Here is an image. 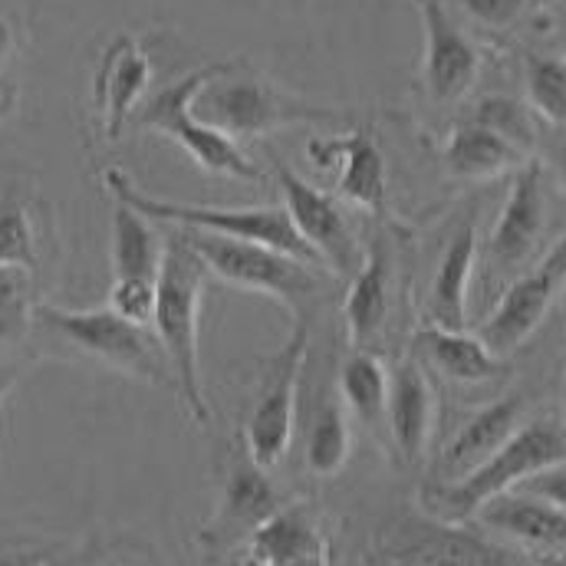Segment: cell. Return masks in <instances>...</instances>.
Wrapping results in <instances>:
<instances>
[{"label": "cell", "mask_w": 566, "mask_h": 566, "mask_svg": "<svg viewBox=\"0 0 566 566\" xmlns=\"http://www.w3.org/2000/svg\"><path fill=\"white\" fill-rule=\"evenodd\" d=\"M274 175H277V185L283 191V211L293 221L303 244L316 254V261H326V268L336 277L349 281L363 268V248H359L343 208L329 195L313 188L306 178H300L283 161L274 165Z\"/></svg>", "instance_id": "7c38bea8"}, {"label": "cell", "mask_w": 566, "mask_h": 566, "mask_svg": "<svg viewBox=\"0 0 566 566\" xmlns=\"http://www.w3.org/2000/svg\"><path fill=\"white\" fill-rule=\"evenodd\" d=\"M478 517L488 531L521 544L534 557L566 551V511L537 494H527V491L501 494L488 501L478 511Z\"/></svg>", "instance_id": "ffe728a7"}, {"label": "cell", "mask_w": 566, "mask_h": 566, "mask_svg": "<svg viewBox=\"0 0 566 566\" xmlns=\"http://www.w3.org/2000/svg\"><path fill=\"white\" fill-rule=\"evenodd\" d=\"M527 416V402L521 396H504L484 409H478L468 422L458 428V434L444 444L438 458V481L434 484H451L481 468L521 424Z\"/></svg>", "instance_id": "ac0fdd59"}, {"label": "cell", "mask_w": 566, "mask_h": 566, "mask_svg": "<svg viewBox=\"0 0 566 566\" xmlns=\"http://www.w3.org/2000/svg\"><path fill=\"white\" fill-rule=\"evenodd\" d=\"M56 547H40V544H10L0 547V566H46Z\"/></svg>", "instance_id": "e575fe53"}, {"label": "cell", "mask_w": 566, "mask_h": 566, "mask_svg": "<svg viewBox=\"0 0 566 566\" xmlns=\"http://www.w3.org/2000/svg\"><path fill=\"white\" fill-rule=\"evenodd\" d=\"M339 396L356 422L373 434H386L389 369L373 349H353L339 366Z\"/></svg>", "instance_id": "484cf974"}, {"label": "cell", "mask_w": 566, "mask_h": 566, "mask_svg": "<svg viewBox=\"0 0 566 566\" xmlns=\"http://www.w3.org/2000/svg\"><path fill=\"white\" fill-rule=\"evenodd\" d=\"M46 566H165V560L155 554V547L142 541L116 537V541H93L73 551H56Z\"/></svg>", "instance_id": "4dcf8cb0"}, {"label": "cell", "mask_w": 566, "mask_h": 566, "mask_svg": "<svg viewBox=\"0 0 566 566\" xmlns=\"http://www.w3.org/2000/svg\"><path fill=\"white\" fill-rule=\"evenodd\" d=\"M268 471L271 468L258 464L248 454L244 441L238 438V448L231 451V461L224 471L218 507L208 517V524L198 531V544L208 557H221V554H231L234 547H244L251 534L281 511L283 501Z\"/></svg>", "instance_id": "30bf717a"}, {"label": "cell", "mask_w": 566, "mask_h": 566, "mask_svg": "<svg viewBox=\"0 0 566 566\" xmlns=\"http://www.w3.org/2000/svg\"><path fill=\"white\" fill-rule=\"evenodd\" d=\"M168 234L136 208L113 205V283H158Z\"/></svg>", "instance_id": "cb8c5ba5"}, {"label": "cell", "mask_w": 566, "mask_h": 566, "mask_svg": "<svg viewBox=\"0 0 566 566\" xmlns=\"http://www.w3.org/2000/svg\"><path fill=\"white\" fill-rule=\"evenodd\" d=\"M151 83V60L142 43L129 33H119L99 56L96 80H93V103L99 113L103 136L116 142L126 133L133 109L142 103Z\"/></svg>", "instance_id": "9a60e30c"}, {"label": "cell", "mask_w": 566, "mask_h": 566, "mask_svg": "<svg viewBox=\"0 0 566 566\" xmlns=\"http://www.w3.org/2000/svg\"><path fill=\"white\" fill-rule=\"evenodd\" d=\"M564 290L566 231L564 238L521 281H514L507 286V293L501 296V303L494 306V313L488 316V323L481 326L478 336L488 343L491 353L511 356L514 349L531 343V336L544 326V319L551 316V310L557 306Z\"/></svg>", "instance_id": "8fae6325"}, {"label": "cell", "mask_w": 566, "mask_h": 566, "mask_svg": "<svg viewBox=\"0 0 566 566\" xmlns=\"http://www.w3.org/2000/svg\"><path fill=\"white\" fill-rule=\"evenodd\" d=\"M444 3L458 7L461 13H468L488 30H504L527 10L531 0H444Z\"/></svg>", "instance_id": "d6a6232c"}, {"label": "cell", "mask_w": 566, "mask_h": 566, "mask_svg": "<svg viewBox=\"0 0 566 566\" xmlns=\"http://www.w3.org/2000/svg\"><path fill=\"white\" fill-rule=\"evenodd\" d=\"M416 359L431 366L451 382L478 386L494 382L507 373L504 356L491 353L481 336H471L468 329H444V326H424L416 336Z\"/></svg>", "instance_id": "44dd1931"}, {"label": "cell", "mask_w": 566, "mask_h": 566, "mask_svg": "<svg viewBox=\"0 0 566 566\" xmlns=\"http://www.w3.org/2000/svg\"><path fill=\"white\" fill-rule=\"evenodd\" d=\"M13 103H17V86L10 80H0V123L10 116Z\"/></svg>", "instance_id": "74e56055"}, {"label": "cell", "mask_w": 566, "mask_h": 566, "mask_svg": "<svg viewBox=\"0 0 566 566\" xmlns=\"http://www.w3.org/2000/svg\"><path fill=\"white\" fill-rule=\"evenodd\" d=\"M290 566H333V547H323V551H316V554H310V557H303V560Z\"/></svg>", "instance_id": "f35d334b"}, {"label": "cell", "mask_w": 566, "mask_h": 566, "mask_svg": "<svg viewBox=\"0 0 566 566\" xmlns=\"http://www.w3.org/2000/svg\"><path fill=\"white\" fill-rule=\"evenodd\" d=\"M178 234L188 241V248L201 258V264L214 277H221L238 290L261 293L277 303H286L293 310V316L323 293V277L306 261H296L277 248L238 241V238L201 234V231H181V228H178Z\"/></svg>", "instance_id": "8992f818"}, {"label": "cell", "mask_w": 566, "mask_h": 566, "mask_svg": "<svg viewBox=\"0 0 566 566\" xmlns=\"http://www.w3.org/2000/svg\"><path fill=\"white\" fill-rule=\"evenodd\" d=\"M517 491L537 494V497H544V501H551V504H557V507H564L566 511V464H557V468H551V471L534 474V478L524 481Z\"/></svg>", "instance_id": "836d02e7"}, {"label": "cell", "mask_w": 566, "mask_h": 566, "mask_svg": "<svg viewBox=\"0 0 566 566\" xmlns=\"http://www.w3.org/2000/svg\"><path fill=\"white\" fill-rule=\"evenodd\" d=\"M106 188H109L113 201L136 208L139 214L151 218L155 224H175L181 231L254 241V244L277 248L283 254L306 261V264L316 261V254L303 244V238L296 234V228L283 208H208V205H191V201H161V198L145 195L139 185L119 168L106 171Z\"/></svg>", "instance_id": "5b68a950"}, {"label": "cell", "mask_w": 566, "mask_h": 566, "mask_svg": "<svg viewBox=\"0 0 566 566\" xmlns=\"http://www.w3.org/2000/svg\"><path fill=\"white\" fill-rule=\"evenodd\" d=\"M310 353V319L303 313L293 316V329L283 339V346L268 359L264 376L258 382L254 406L248 412V424L241 431V441L248 454L274 468L290 451L293 422H296V396H300V376Z\"/></svg>", "instance_id": "9c48e42d"}, {"label": "cell", "mask_w": 566, "mask_h": 566, "mask_svg": "<svg viewBox=\"0 0 566 566\" xmlns=\"http://www.w3.org/2000/svg\"><path fill=\"white\" fill-rule=\"evenodd\" d=\"M566 464V428L557 422H524L481 468L464 474L451 484H428L424 488V507L434 517L444 521H468L478 517V511L521 488L541 471H551Z\"/></svg>", "instance_id": "3957f363"}, {"label": "cell", "mask_w": 566, "mask_h": 566, "mask_svg": "<svg viewBox=\"0 0 566 566\" xmlns=\"http://www.w3.org/2000/svg\"><path fill=\"white\" fill-rule=\"evenodd\" d=\"M419 13L424 27V93L434 103L451 106L474 86L481 73V53L471 43V36L458 27L444 0H419Z\"/></svg>", "instance_id": "4fadbf2b"}, {"label": "cell", "mask_w": 566, "mask_h": 566, "mask_svg": "<svg viewBox=\"0 0 566 566\" xmlns=\"http://www.w3.org/2000/svg\"><path fill=\"white\" fill-rule=\"evenodd\" d=\"M557 171H560V178L566 181V145L560 148V155H557Z\"/></svg>", "instance_id": "60d3db41"}, {"label": "cell", "mask_w": 566, "mask_h": 566, "mask_svg": "<svg viewBox=\"0 0 566 566\" xmlns=\"http://www.w3.org/2000/svg\"><path fill=\"white\" fill-rule=\"evenodd\" d=\"M564 409H566V376H564Z\"/></svg>", "instance_id": "b9f144b4"}, {"label": "cell", "mask_w": 566, "mask_h": 566, "mask_svg": "<svg viewBox=\"0 0 566 566\" xmlns=\"http://www.w3.org/2000/svg\"><path fill=\"white\" fill-rule=\"evenodd\" d=\"M0 268L40 271V231L33 205L20 185L0 188Z\"/></svg>", "instance_id": "83f0119b"}, {"label": "cell", "mask_w": 566, "mask_h": 566, "mask_svg": "<svg viewBox=\"0 0 566 566\" xmlns=\"http://www.w3.org/2000/svg\"><path fill=\"white\" fill-rule=\"evenodd\" d=\"M441 158H444L448 175L464 178V181H488V178H501L504 171H511L521 158V148L478 123H464L448 133Z\"/></svg>", "instance_id": "d4e9b609"}, {"label": "cell", "mask_w": 566, "mask_h": 566, "mask_svg": "<svg viewBox=\"0 0 566 566\" xmlns=\"http://www.w3.org/2000/svg\"><path fill=\"white\" fill-rule=\"evenodd\" d=\"M208 268L201 258L188 248V241L175 231L165 244V261L155 290V310L151 326L158 336V346L175 373L178 396L188 409V416L198 424H211V406L201 382V306H205V283Z\"/></svg>", "instance_id": "6da1fadb"}, {"label": "cell", "mask_w": 566, "mask_h": 566, "mask_svg": "<svg viewBox=\"0 0 566 566\" xmlns=\"http://www.w3.org/2000/svg\"><path fill=\"white\" fill-rule=\"evenodd\" d=\"M36 274L0 268V356L20 349L36 329Z\"/></svg>", "instance_id": "f1b7e54d"}, {"label": "cell", "mask_w": 566, "mask_h": 566, "mask_svg": "<svg viewBox=\"0 0 566 566\" xmlns=\"http://www.w3.org/2000/svg\"><path fill=\"white\" fill-rule=\"evenodd\" d=\"M323 547H329V541L319 521L303 501H293L251 534V541L241 547L238 566H290Z\"/></svg>", "instance_id": "7402d4cb"}, {"label": "cell", "mask_w": 566, "mask_h": 566, "mask_svg": "<svg viewBox=\"0 0 566 566\" xmlns=\"http://www.w3.org/2000/svg\"><path fill=\"white\" fill-rule=\"evenodd\" d=\"M547 224V181H544V165L527 161L517 168L507 201L497 214L488 254L497 271H514L521 268L541 244Z\"/></svg>", "instance_id": "5bb4252c"}, {"label": "cell", "mask_w": 566, "mask_h": 566, "mask_svg": "<svg viewBox=\"0 0 566 566\" xmlns=\"http://www.w3.org/2000/svg\"><path fill=\"white\" fill-rule=\"evenodd\" d=\"M13 53H17V27L10 23V17L0 13V73L7 70V63L13 60Z\"/></svg>", "instance_id": "d590c367"}, {"label": "cell", "mask_w": 566, "mask_h": 566, "mask_svg": "<svg viewBox=\"0 0 566 566\" xmlns=\"http://www.w3.org/2000/svg\"><path fill=\"white\" fill-rule=\"evenodd\" d=\"M471 123L491 129L494 136L507 139L511 145H517L521 151L534 145V126L524 113V106L511 96H484L478 106H474V116Z\"/></svg>", "instance_id": "1f68e13d"}, {"label": "cell", "mask_w": 566, "mask_h": 566, "mask_svg": "<svg viewBox=\"0 0 566 566\" xmlns=\"http://www.w3.org/2000/svg\"><path fill=\"white\" fill-rule=\"evenodd\" d=\"M534 566H566V551H557V554H541V557H534Z\"/></svg>", "instance_id": "ab89813d"}, {"label": "cell", "mask_w": 566, "mask_h": 566, "mask_svg": "<svg viewBox=\"0 0 566 566\" xmlns=\"http://www.w3.org/2000/svg\"><path fill=\"white\" fill-rule=\"evenodd\" d=\"M36 333L50 336L56 346L80 359L99 363L145 386L178 392L175 373L158 346L155 329L119 316L116 310H60L50 303L36 306Z\"/></svg>", "instance_id": "7a4b0ae2"}, {"label": "cell", "mask_w": 566, "mask_h": 566, "mask_svg": "<svg viewBox=\"0 0 566 566\" xmlns=\"http://www.w3.org/2000/svg\"><path fill=\"white\" fill-rule=\"evenodd\" d=\"M218 63L188 73L185 80L165 86L161 93H155L151 99H145L136 123L142 129L161 133L171 142H178L205 171L211 175H224V178H238V181H261V168L241 151V145L228 139L224 133L211 129L208 123H201L191 113V103L198 96V90L214 76Z\"/></svg>", "instance_id": "ba28073f"}, {"label": "cell", "mask_w": 566, "mask_h": 566, "mask_svg": "<svg viewBox=\"0 0 566 566\" xmlns=\"http://www.w3.org/2000/svg\"><path fill=\"white\" fill-rule=\"evenodd\" d=\"M474 261H478V224L468 221L448 241L444 258H441L434 281H431L428 316L434 326H444V329H464L468 326V290H471Z\"/></svg>", "instance_id": "603a6c76"}, {"label": "cell", "mask_w": 566, "mask_h": 566, "mask_svg": "<svg viewBox=\"0 0 566 566\" xmlns=\"http://www.w3.org/2000/svg\"><path fill=\"white\" fill-rule=\"evenodd\" d=\"M20 379H23V366H17V359H0V406Z\"/></svg>", "instance_id": "8d00e7d4"}, {"label": "cell", "mask_w": 566, "mask_h": 566, "mask_svg": "<svg viewBox=\"0 0 566 566\" xmlns=\"http://www.w3.org/2000/svg\"><path fill=\"white\" fill-rule=\"evenodd\" d=\"M527 103L554 126H566V56L527 53L524 60Z\"/></svg>", "instance_id": "f546056e"}, {"label": "cell", "mask_w": 566, "mask_h": 566, "mask_svg": "<svg viewBox=\"0 0 566 566\" xmlns=\"http://www.w3.org/2000/svg\"><path fill=\"white\" fill-rule=\"evenodd\" d=\"M382 566H524L511 551L428 511H399L376 531Z\"/></svg>", "instance_id": "52a82bcc"}, {"label": "cell", "mask_w": 566, "mask_h": 566, "mask_svg": "<svg viewBox=\"0 0 566 566\" xmlns=\"http://www.w3.org/2000/svg\"><path fill=\"white\" fill-rule=\"evenodd\" d=\"M191 113L228 139H261L303 123H329L333 109L303 103L277 90L261 73H241L231 63H218L214 76L198 90Z\"/></svg>", "instance_id": "277c9868"}, {"label": "cell", "mask_w": 566, "mask_h": 566, "mask_svg": "<svg viewBox=\"0 0 566 566\" xmlns=\"http://www.w3.org/2000/svg\"><path fill=\"white\" fill-rule=\"evenodd\" d=\"M353 454V428L346 406L333 396H323L313 409L306 428V468L316 478H336Z\"/></svg>", "instance_id": "4316f807"}, {"label": "cell", "mask_w": 566, "mask_h": 566, "mask_svg": "<svg viewBox=\"0 0 566 566\" xmlns=\"http://www.w3.org/2000/svg\"><path fill=\"white\" fill-rule=\"evenodd\" d=\"M392 277H396L392 244L379 231L369 238L363 268L349 277L346 303H343V319L353 349H369L386 329L392 310Z\"/></svg>", "instance_id": "2e32d148"}, {"label": "cell", "mask_w": 566, "mask_h": 566, "mask_svg": "<svg viewBox=\"0 0 566 566\" xmlns=\"http://www.w3.org/2000/svg\"><path fill=\"white\" fill-rule=\"evenodd\" d=\"M313 158L323 165L339 161V198L369 211L386 214L389 205V168L386 155L369 133H349L343 139L313 142Z\"/></svg>", "instance_id": "d6986e66"}, {"label": "cell", "mask_w": 566, "mask_h": 566, "mask_svg": "<svg viewBox=\"0 0 566 566\" xmlns=\"http://www.w3.org/2000/svg\"><path fill=\"white\" fill-rule=\"evenodd\" d=\"M434 428V396L424 376L422 363L406 359L389 373V409H386V434L399 464L412 468L428 451Z\"/></svg>", "instance_id": "e0dca14e"}]
</instances>
